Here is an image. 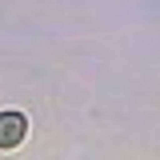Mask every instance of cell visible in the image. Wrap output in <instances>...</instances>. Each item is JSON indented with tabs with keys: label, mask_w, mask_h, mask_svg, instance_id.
Listing matches in <instances>:
<instances>
[{
	"label": "cell",
	"mask_w": 160,
	"mask_h": 160,
	"mask_svg": "<svg viewBox=\"0 0 160 160\" xmlns=\"http://www.w3.org/2000/svg\"><path fill=\"white\" fill-rule=\"evenodd\" d=\"M24 128H28V120L20 112H4L0 116V148H16L24 140Z\"/></svg>",
	"instance_id": "cell-1"
}]
</instances>
